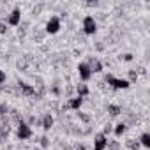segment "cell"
Returning <instances> with one entry per match:
<instances>
[{"label": "cell", "instance_id": "cell-9", "mask_svg": "<svg viewBox=\"0 0 150 150\" xmlns=\"http://www.w3.org/2000/svg\"><path fill=\"white\" fill-rule=\"evenodd\" d=\"M53 122H55V120H53V117H51L50 113H46V115H44V118H42V129H44V131H50V129L53 127Z\"/></svg>", "mask_w": 150, "mask_h": 150}, {"label": "cell", "instance_id": "cell-2", "mask_svg": "<svg viewBox=\"0 0 150 150\" xmlns=\"http://www.w3.org/2000/svg\"><path fill=\"white\" fill-rule=\"evenodd\" d=\"M106 81L113 88H117V90H127L131 87V81L129 80H122V78H115V76H106Z\"/></svg>", "mask_w": 150, "mask_h": 150}, {"label": "cell", "instance_id": "cell-5", "mask_svg": "<svg viewBox=\"0 0 150 150\" xmlns=\"http://www.w3.org/2000/svg\"><path fill=\"white\" fill-rule=\"evenodd\" d=\"M58 30H60V20L57 16H51L46 23V32L48 34H57Z\"/></svg>", "mask_w": 150, "mask_h": 150}, {"label": "cell", "instance_id": "cell-4", "mask_svg": "<svg viewBox=\"0 0 150 150\" xmlns=\"http://www.w3.org/2000/svg\"><path fill=\"white\" fill-rule=\"evenodd\" d=\"M20 21H21V11H20L18 7H14V9L9 13V16H7V20H6V23H7L9 27H18V25H20Z\"/></svg>", "mask_w": 150, "mask_h": 150}, {"label": "cell", "instance_id": "cell-15", "mask_svg": "<svg viewBox=\"0 0 150 150\" xmlns=\"http://www.w3.org/2000/svg\"><path fill=\"white\" fill-rule=\"evenodd\" d=\"M23 92H25V94H32V92H34V90H32V88H30V87H23Z\"/></svg>", "mask_w": 150, "mask_h": 150}, {"label": "cell", "instance_id": "cell-14", "mask_svg": "<svg viewBox=\"0 0 150 150\" xmlns=\"http://www.w3.org/2000/svg\"><path fill=\"white\" fill-rule=\"evenodd\" d=\"M6 78H7V76H6V72H4L2 69H0V85H2V83L6 81Z\"/></svg>", "mask_w": 150, "mask_h": 150}, {"label": "cell", "instance_id": "cell-17", "mask_svg": "<svg viewBox=\"0 0 150 150\" xmlns=\"http://www.w3.org/2000/svg\"><path fill=\"white\" fill-rule=\"evenodd\" d=\"M6 30H7V25H0V32H2V34H4Z\"/></svg>", "mask_w": 150, "mask_h": 150}, {"label": "cell", "instance_id": "cell-7", "mask_svg": "<svg viewBox=\"0 0 150 150\" xmlns=\"http://www.w3.org/2000/svg\"><path fill=\"white\" fill-rule=\"evenodd\" d=\"M108 146V138H106V134H97L96 138H94V148L92 150H104Z\"/></svg>", "mask_w": 150, "mask_h": 150}, {"label": "cell", "instance_id": "cell-16", "mask_svg": "<svg viewBox=\"0 0 150 150\" xmlns=\"http://www.w3.org/2000/svg\"><path fill=\"white\" fill-rule=\"evenodd\" d=\"M124 60H125V62H129V60H132V55H131V53H127V55L124 57Z\"/></svg>", "mask_w": 150, "mask_h": 150}, {"label": "cell", "instance_id": "cell-1", "mask_svg": "<svg viewBox=\"0 0 150 150\" xmlns=\"http://www.w3.org/2000/svg\"><path fill=\"white\" fill-rule=\"evenodd\" d=\"M81 28H83V32L87 34V35H94L96 32H97V21H96V18L94 16H85L83 18V23H81Z\"/></svg>", "mask_w": 150, "mask_h": 150}, {"label": "cell", "instance_id": "cell-3", "mask_svg": "<svg viewBox=\"0 0 150 150\" xmlns=\"http://www.w3.org/2000/svg\"><path fill=\"white\" fill-rule=\"evenodd\" d=\"M78 74H80V78L83 81H88L92 78V69H90V65L87 62H80L78 64Z\"/></svg>", "mask_w": 150, "mask_h": 150}, {"label": "cell", "instance_id": "cell-13", "mask_svg": "<svg viewBox=\"0 0 150 150\" xmlns=\"http://www.w3.org/2000/svg\"><path fill=\"white\" fill-rule=\"evenodd\" d=\"M108 111H110V115L117 117V115L120 113V106H108Z\"/></svg>", "mask_w": 150, "mask_h": 150}, {"label": "cell", "instance_id": "cell-12", "mask_svg": "<svg viewBox=\"0 0 150 150\" xmlns=\"http://www.w3.org/2000/svg\"><path fill=\"white\" fill-rule=\"evenodd\" d=\"M87 94H88V87H87V85H83V83H81V85H80V87H78V97H85V96H87Z\"/></svg>", "mask_w": 150, "mask_h": 150}, {"label": "cell", "instance_id": "cell-18", "mask_svg": "<svg viewBox=\"0 0 150 150\" xmlns=\"http://www.w3.org/2000/svg\"><path fill=\"white\" fill-rule=\"evenodd\" d=\"M76 150H85V146L81 145V146H76Z\"/></svg>", "mask_w": 150, "mask_h": 150}, {"label": "cell", "instance_id": "cell-10", "mask_svg": "<svg viewBox=\"0 0 150 150\" xmlns=\"http://www.w3.org/2000/svg\"><path fill=\"white\" fill-rule=\"evenodd\" d=\"M139 145L145 148H150V132H143L139 136Z\"/></svg>", "mask_w": 150, "mask_h": 150}, {"label": "cell", "instance_id": "cell-8", "mask_svg": "<svg viewBox=\"0 0 150 150\" xmlns=\"http://www.w3.org/2000/svg\"><path fill=\"white\" fill-rule=\"evenodd\" d=\"M81 104H83V97H78V96H76V97H72V99L69 101V104H67V106H69L71 110H80V108H81Z\"/></svg>", "mask_w": 150, "mask_h": 150}, {"label": "cell", "instance_id": "cell-6", "mask_svg": "<svg viewBox=\"0 0 150 150\" xmlns=\"http://www.w3.org/2000/svg\"><path fill=\"white\" fill-rule=\"evenodd\" d=\"M16 136H18L20 139H28V138L32 136V129H30L25 122H21V124L18 125V132H16Z\"/></svg>", "mask_w": 150, "mask_h": 150}, {"label": "cell", "instance_id": "cell-11", "mask_svg": "<svg viewBox=\"0 0 150 150\" xmlns=\"http://www.w3.org/2000/svg\"><path fill=\"white\" fill-rule=\"evenodd\" d=\"M125 129H127V127H125V124H122V122H120V124H117V125H115V131H113V132H115V136L118 138V136H122V134L125 132Z\"/></svg>", "mask_w": 150, "mask_h": 150}]
</instances>
